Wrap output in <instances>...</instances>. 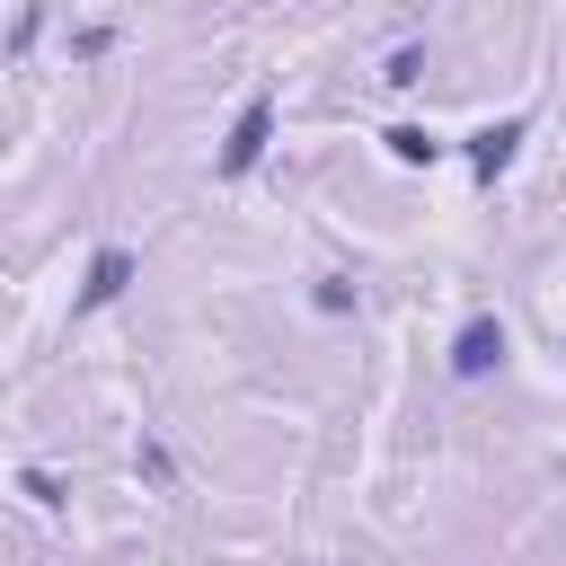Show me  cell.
<instances>
[{"label": "cell", "instance_id": "6da1fadb", "mask_svg": "<svg viewBox=\"0 0 566 566\" xmlns=\"http://www.w3.org/2000/svg\"><path fill=\"white\" fill-rule=\"evenodd\" d=\"M133 274H142V256L106 239V248L88 256V274H80V292H71V318H97V310H115V301L133 292Z\"/></svg>", "mask_w": 566, "mask_h": 566}, {"label": "cell", "instance_id": "7a4b0ae2", "mask_svg": "<svg viewBox=\"0 0 566 566\" xmlns=\"http://www.w3.org/2000/svg\"><path fill=\"white\" fill-rule=\"evenodd\" d=\"M265 142H274V97H248L239 115H230V133H221V177H248L256 159H265Z\"/></svg>", "mask_w": 566, "mask_h": 566}, {"label": "cell", "instance_id": "3957f363", "mask_svg": "<svg viewBox=\"0 0 566 566\" xmlns=\"http://www.w3.org/2000/svg\"><path fill=\"white\" fill-rule=\"evenodd\" d=\"M504 318L495 310H478V318H460V336H451V380H486L495 363H504Z\"/></svg>", "mask_w": 566, "mask_h": 566}, {"label": "cell", "instance_id": "277c9868", "mask_svg": "<svg viewBox=\"0 0 566 566\" xmlns=\"http://www.w3.org/2000/svg\"><path fill=\"white\" fill-rule=\"evenodd\" d=\"M522 133H531V115H504V124H478L460 150H469V177L478 186H495L504 168H513V150H522Z\"/></svg>", "mask_w": 566, "mask_h": 566}, {"label": "cell", "instance_id": "5b68a950", "mask_svg": "<svg viewBox=\"0 0 566 566\" xmlns=\"http://www.w3.org/2000/svg\"><path fill=\"white\" fill-rule=\"evenodd\" d=\"M380 142H389V159H398V168H433V159L451 150V142H442V133H424V124H389Z\"/></svg>", "mask_w": 566, "mask_h": 566}, {"label": "cell", "instance_id": "8992f818", "mask_svg": "<svg viewBox=\"0 0 566 566\" xmlns=\"http://www.w3.org/2000/svg\"><path fill=\"white\" fill-rule=\"evenodd\" d=\"M133 469H142V486L150 495H177V460H168V442L142 424V442H133Z\"/></svg>", "mask_w": 566, "mask_h": 566}, {"label": "cell", "instance_id": "52a82bcc", "mask_svg": "<svg viewBox=\"0 0 566 566\" xmlns=\"http://www.w3.org/2000/svg\"><path fill=\"white\" fill-rule=\"evenodd\" d=\"M44 9H53V0H18V18H9V35H0V62H27V53H35Z\"/></svg>", "mask_w": 566, "mask_h": 566}, {"label": "cell", "instance_id": "ba28073f", "mask_svg": "<svg viewBox=\"0 0 566 566\" xmlns=\"http://www.w3.org/2000/svg\"><path fill=\"white\" fill-rule=\"evenodd\" d=\"M18 495H27L35 513H62V504H71V495H62V478H53V469H35V460L18 469Z\"/></svg>", "mask_w": 566, "mask_h": 566}, {"label": "cell", "instance_id": "9c48e42d", "mask_svg": "<svg viewBox=\"0 0 566 566\" xmlns=\"http://www.w3.org/2000/svg\"><path fill=\"white\" fill-rule=\"evenodd\" d=\"M310 310L345 318V310H354V283H345V274H318V283H310Z\"/></svg>", "mask_w": 566, "mask_h": 566}, {"label": "cell", "instance_id": "30bf717a", "mask_svg": "<svg viewBox=\"0 0 566 566\" xmlns=\"http://www.w3.org/2000/svg\"><path fill=\"white\" fill-rule=\"evenodd\" d=\"M380 80H389V88H416V80H424V44H398V53H389V71H380Z\"/></svg>", "mask_w": 566, "mask_h": 566}, {"label": "cell", "instance_id": "8fae6325", "mask_svg": "<svg viewBox=\"0 0 566 566\" xmlns=\"http://www.w3.org/2000/svg\"><path fill=\"white\" fill-rule=\"evenodd\" d=\"M71 53H80V62H97V53H115V27H80V35H71Z\"/></svg>", "mask_w": 566, "mask_h": 566}]
</instances>
